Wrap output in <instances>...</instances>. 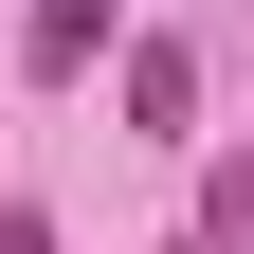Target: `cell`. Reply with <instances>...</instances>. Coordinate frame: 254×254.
<instances>
[{
  "label": "cell",
  "mask_w": 254,
  "mask_h": 254,
  "mask_svg": "<svg viewBox=\"0 0 254 254\" xmlns=\"http://www.w3.org/2000/svg\"><path fill=\"white\" fill-rule=\"evenodd\" d=\"M200 236H218V254H254V164L218 182V218H200Z\"/></svg>",
  "instance_id": "3"
},
{
  "label": "cell",
  "mask_w": 254,
  "mask_h": 254,
  "mask_svg": "<svg viewBox=\"0 0 254 254\" xmlns=\"http://www.w3.org/2000/svg\"><path fill=\"white\" fill-rule=\"evenodd\" d=\"M109 18H127V0H37V18H18V73H37V91H73L91 55H109Z\"/></svg>",
  "instance_id": "2"
},
{
  "label": "cell",
  "mask_w": 254,
  "mask_h": 254,
  "mask_svg": "<svg viewBox=\"0 0 254 254\" xmlns=\"http://www.w3.org/2000/svg\"><path fill=\"white\" fill-rule=\"evenodd\" d=\"M182 254H218V236H182Z\"/></svg>",
  "instance_id": "5"
},
{
  "label": "cell",
  "mask_w": 254,
  "mask_h": 254,
  "mask_svg": "<svg viewBox=\"0 0 254 254\" xmlns=\"http://www.w3.org/2000/svg\"><path fill=\"white\" fill-rule=\"evenodd\" d=\"M127 127H145V145H200V55H182V37L127 55Z\"/></svg>",
  "instance_id": "1"
},
{
  "label": "cell",
  "mask_w": 254,
  "mask_h": 254,
  "mask_svg": "<svg viewBox=\"0 0 254 254\" xmlns=\"http://www.w3.org/2000/svg\"><path fill=\"white\" fill-rule=\"evenodd\" d=\"M0 254H55V218H37V200H0Z\"/></svg>",
  "instance_id": "4"
}]
</instances>
